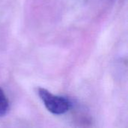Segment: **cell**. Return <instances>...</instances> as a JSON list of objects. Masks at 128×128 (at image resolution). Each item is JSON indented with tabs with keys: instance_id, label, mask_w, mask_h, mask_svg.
<instances>
[{
	"instance_id": "1",
	"label": "cell",
	"mask_w": 128,
	"mask_h": 128,
	"mask_svg": "<svg viewBox=\"0 0 128 128\" xmlns=\"http://www.w3.org/2000/svg\"><path fill=\"white\" fill-rule=\"evenodd\" d=\"M38 95L49 112L54 115H62L68 112L71 103L65 98L56 96L45 88H38Z\"/></svg>"
},
{
	"instance_id": "2",
	"label": "cell",
	"mask_w": 128,
	"mask_h": 128,
	"mask_svg": "<svg viewBox=\"0 0 128 128\" xmlns=\"http://www.w3.org/2000/svg\"><path fill=\"white\" fill-rule=\"evenodd\" d=\"M9 110V102L4 91L0 88V117L4 116Z\"/></svg>"
}]
</instances>
